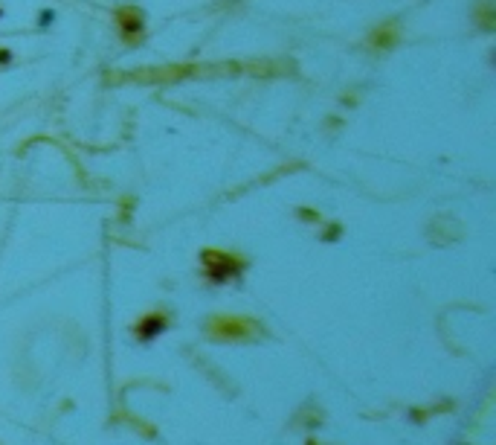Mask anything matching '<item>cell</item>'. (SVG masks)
Wrapping results in <instances>:
<instances>
[{
	"mask_svg": "<svg viewBox=\"0 0 496 445\" xmlns=\"http://www.w3.org/2000/svg\"><path fill=\"white\" fill-rule=\"evenodd\" d=\"M113 21H116V29H119V38H122L125 47H140L146 44V12L134 4H122L113 9Z\"/></svg>",
	"mask_w": 496,
	"mask_h": 445,
	"instance_id": "cell-3",
	"label": "cell"
},
{
	"mask_svg": "<svg viewBox=\"0 0 496 445\" xmlns=\"http://www.w3.org/2000/svg\"><path fill=\"white\" fill-rule=\"evenodd\" d=\"M340 236H343V227L334 224V221H328V224L323 227V236H320V239H323V242H336Z\"/></svg>",
	"mask_w": 496,
	"mask_h": 445,
	"instance_id": "cell-10",
	"label": "cell"
},
{
	"mask_svg": "<svg viewBox=\"0 0 496 445\" xmlns=\"http://www.w3.org/2000/svg\"><path fill=\"white\" fill-rule=\"evenodd\" d=\"M323 419H325V413L316 408V404H305V408L296 413V428H305V431H313V428H320L323 425Z\"/></svg>",
	"mask_w": 496,
	"mask_h": 445,
	"instance_id": "cell-8",
	"label": "cell"
},
{
	"mask_svg": "<svg viewBox=\"0 0 496 445\" xmlns=\"http://www.w3.org/2000/svg\"><path fill=\"white\" fill-rule=\"evenodd\" d=\"M212 73V67H197V64H174V67H160V70H140L136 76H143V82H177L186 76H204Z\"/></svg>",
	"mask_w": 496,
	"mask_h": 445,
	"instance_id": "cell-6",
	"label": "cell"
},
{
	"mask_svg": "<svg viewBox=\"0 0 496 445\" xmlns=\"http://www.w3.org/2000/svg\"><path fill=\"white\" fill-rule=\"evenodd\" d=\"M12 59H15V53L6 50V47H0V67H3V64H12Z\"/></svg>",
	"mask_w": 496,
	"mask_h": 445,
	"instance_id": "cell-11",
	"label": "cell"
},
{
	"mask_svg": "<svg viewBox=\"0 0 496 445\" xmlns=\"http://www.w3.org/2000/svg\"><path fill=\"white\" fill-rule=\"evenodd\" d=\"M50 21H52V12H44V15H41V27H47Z\"/></svg>",
	"mask_w": 496,
	"mask_h": 445,
	"instance_id": "cell-12",
	"label": "cell"
},
{
	"mask_svg": "<svg viewBox=\"0 0 496 445\" xmlns=\"http://www.w3.org/2000/svg\"><path fill=\"white\" fill-rule=\"evenodd\" d=\"M247 259L232 254V250H221V247H204L201 250V277L209 285H224L229 280H238L244 274Z\"/></svg>",
	"mask_w": 496,
	"mask_h": 445,
	"instance_id": "cell-2",
	"label": "cell"
},
{
	"mask_svg": "<svg viewBox=\"0 0 496 445\" xmlns=\"http://www.w3.org/2000/svg\"><path fill=\"white\" fill-rule=\"evenodd\" d=\"M0 18H3V9H0Z\"/></svg>",
	"mask_w": 496,
	"mask_h": 445,
	"instance_id": "cell-14",
	"label": "cell"
},
{
	"mask_svg": "<svg viewBox=\"0 0 496 445\" xmlns=\"http://www.w3.org/2000/svg\"><path fill=\"white\" fill-rule=\"evenodd\" d=\"M204 335L218 343H250L267 335V329L247 315H209L204 320Z\"/></svg>",
	"mask_w": 496,
	"mask_h": 445,
	"instance_id": "cell-1",
	"label": "cell"
},
{
	"mask_svg": "<svg viewBox=\"0 0 496 445\" xmlns=\"http://www.w3.org/2000/svg\"><path fill=\"white\" fill-rule=\"evenodd\" d=\"M305 445H323V442H316V439H308V442H305Z\"/></svg>",
	"mask_w": 496,
	"mask_h": 445,
	"instance_id": "cell-13",
	"label": "cell"
},
{
	"mask_svg": "<svg viewBox=\"0 0 496 445\" xmlns=\"http://www.w3.org/2000/svg\"><path fill=\"white\" fill-rule=\"evenodd\" d=\"M296 216H299L302 221H308V224H320L323 221L320 210H313V207H296Z\"/></svg>",
	"mask_w": 496,
	"mask_h": 445,
	"instance_id": "cell-9",
	"label": "cell"
},
{
	"mask_svg": "<svg viewBox=\"0 0 496 445\" xmlns=\"http://www.w3.org/2000/svg\"><path fill=\"white\" fill-rule=\"evenodd\" d=\"M404 38V27L398 18H389V21H381L378 27H371L369 35H366V47L371 53H389L401 44Z\"/></svg>",
	"mask_w": 496,
	"mask_h": 445,
	"instance_id": "cell-4",
	"label": "cell"
},
{
	"mask_svg": "<svg viewBox=\"0 0 496 445\" xmlns=\"http://www.w3.org/2000/svg\"><path fill=\"white\" fill-rule=\"evenodd\" d=\"M171 315L166 312V308H157V312H148V315H143L140 320L134 323V338L140 341V343H148V341H154V338H160L166 329L171 326Z\"/></svg>",
	"mask_w": 496,
	"mask_h": 445,
	"instance_id": "cell-5",
	"label": "cell"
},
{
	"mask_svg": "<svg viewBox=\"0 0 496 445\" xmlns=\"http://www.w3.org/2000/svg\"><path fill=\"white\" fill-rule=\"evenodd\" d=\"M473 24L482 27L485 32H493L496 29V6L490 0H482V4L473 6Z\"/></svg>",
	"mask_w": 496,
	"mask_h": 445,
	"instance_id": "cell-7",
	"label": "cell"
}]
</instances>
